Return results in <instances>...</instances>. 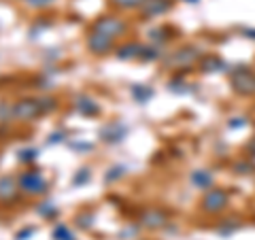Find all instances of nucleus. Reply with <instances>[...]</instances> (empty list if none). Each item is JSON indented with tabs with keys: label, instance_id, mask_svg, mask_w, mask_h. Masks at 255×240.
<instances>
[{
	"label": "nucleus",
	"instance_id": "nucleus-22",
	"mask_svg": "<svg viewBox=\"0 0 255 240\" xmlns=\"http://www.w3.org/2000/svg\"><path fill=\"white\" fill-rule=\"evenodd\" d=\"M90 177H92L90 168H79V170H77V174L73 177V185H75V187H83L85 183L90 181Z\"/></svg>",
	"mask_w": 255,
	"mask_h": 240
},
{
	"label": "nucleus",
	"instance_id": "nucleus-9",
	"mask_svg": "<svg viewBox=\"0 0 255 240\" xmlns=\"http://www.w3.org/2000/svg\"><path fill=\"white\" fill-rule=\"evenodd\" d=\"M75 109H77V113L83 115V117H96V115L100 113L98 102H96L92 96H87V94L75 96Z\"/></svg>",
	"mask_w": 255,
	"mask_h": 240
},
{
	"label": "nucleus",
	"instance_id": "nucleus-25",
	"mask_svg": "<svg viewBox=\"0 0 255 240\" xmlns=\"http://www.w3.org/2000/svg\"><path fill=\"white\" fill-rule=\"evenodd\" d=\"M145 0H111V4H115L117 9H140Z\"/></svg>",
	"mask_w": 255,
	"mask_h": 240
},
{
	"label": "nucleus",
	"instance_id": "nucleus-20",
	"mask_svg": "<svg viewBox=\"0 0 255 240\" xmlns=\"http://www.w3.org/2000/svg\"><path fill=\"white\" fill-rule=\"evenodd\" d=\"M38 107H41L43 115H49L58 109V102H55V98H49V96H41V98H38Z\"/></svg>",
	"mask_w": 255,
	"mask_h": 240
},
{
	"label": "nucleus",
	"instance_id": "nucleus-12",
	"mask_svg": "<svg viewBox=\"0 0 255 240\" xmlns=\"http://www.w3.org/2000/svg\"><path fill=\"white\" fill-rule=\"evenodd\" d=\"M130 94L138 105H145V102H149L151 98H153V90H151L149 85H142V83H134L130 87Z\"/></svg>",
	"mask_w": 255,
	"mask_h": 240
},
{
	"label": "nucleus",
	"instance_id": "nucleus-6",
	"mask_svg": "<svg viewBox=\"0 0 255 240\" xmlns=\"http://www.w3.org/2000/svg\"><path fill=\"white\" fill-rule=\"evenodd\" d=\"M226 204H228V194L223 189H211L202 198V209L206 213H219L226 209Z\"/></svg>",
	"mask_w": 255,
	"mask_h": 240
},
{
	"label": "nucleus",
	"instance_id": "nucleus-24",
	"mask_svg": "<svg viewBox=\"0 0 255 240\" xmlns=\"http://www.w3.org/2000/svg\"><path fill=\"white\" fill-rule=\"evenodd\" d=\"M159 58V51H157V47H145L142 45L140 47V55H138V60H145V62H153Z\"/></svg>",
	"mask_w": 255,
	"mask_h": 240
},
{
	"label": "nucleus",
	"instance_id": "nucleus-26",
	"mask_svg": "<svg viewBox=\"0 0 255 240\" xmlns=\"http://www.w3.org/2000/svg\"><path fill=\"white\" fill-rule=\"evenodd\" d=\"M219 66H223V64L217 60V58H209L202 62V70L204 73H211V70H219Z\"/></svg>",
	"mask_w": 255,
	"mask_h": 240
},
{
	"label": "nucleus",
	"instance_id": "nucleus-31",
	"mask_svg": "<svg viewBox=\"0 0 255 240\" xmlns=\"http://www.w3.org/2000/svg\"><path fill=\"white\" fill-rule=\"evenodd\" d=\"M187 2H196V0H187Z\"/></svg>",
	"mask_w": 255,
	"mask_h": 240
},
{
	"label": "nucleus",
	"instance_id": "nucleus-1",
	"mask_svg": "<svg viewBox=\"0 0 255 240\" xmlns=\"http://www.w3.org/2000/svg\"><path fill=\"white\" fill-rule=\"evenodd\" d=\"M17 183H19V189L28 196H43L47 191V187H49V183H47V179L43 177V172H38V170L21 172Z\"/></svg>",
	"mask_w": 255,
	"mask_h": 240
},
{
	"label": "nucleus",
	"instance_id": "nucleus-2",
	"mask_svg": "<svg viewBox=\"0 0 255 240\" xmlns=\"http://www.w3.org/2000/svg\"><path fill=\"white\" fill-rule=\"evenodd\" d=\"M92 30L102 32V34H107L111 38H117L128 30V23L122 17H117V15H102V17H98L94 21Z\"/></svg>",
	"mask_w": 255,
	"mask_h": 240
},
{
	"label": "nucleus",
	"instance_id": "nucleus-29",
	"mask_svg": "<svg viewBox=\"0 0 255 240\" xmlns=\"http://www.w3.org/2000/svg\"><path fill=\"white\" fill-rule=\"evenodd\" d=\"M64 138H66V136H64V132L60 130V132H53L49 138H47V142H49V145H55V142H62Z\"/></svg>",
	"mask_w": 255,
	"mask_h": 240
},
{
	"label": "nucleus",
	"instance_id": "nucleus-16",
	"mask_svg": "<svg viewBox=\"0 0 255 240\" xmlns=\"http://www.w3.org/2000/svg\"><path fill=\"white\" fill-rule=\"evenodd\" d=\"M126 172H128V168L122 166V164H117V166H113V168H109L107 174H105V183H107V185H109V183H115V181H119L122 177H126Z\"/></svg>",
	"mask_w": 255,
	"mask_h": 240
},
{
	"label": "nucleus",
	"instance_id": "nucleus-30",
	"mask_svg": "<svg viewBox=\"0 0 255 240\" xmlns=\"http://www.w3.org/2000/svg\"><path fill=\"white\" fill-rule=\"evenodd\" d=\"M70 147L77 149V151H90V149H94L92 142H70Z\"/></svg>",
	"mask_w": 255,
	"mask_h": 240
},
{
	"label": "nucleus",
	"instance_id": "nucleus-21",
	"mask_svg": "<svg viewBox=\"0 0 255 240\" xmlns=\"http://www.w3.org/2000/svg\"><path fill=\"white\" fill-rule=\"evenodd\" d=\"M75 221H77V226L81 228V230H90L92 226H94V213H79L77 217H75Z\"/></svg>",
	"mask_w": 255,
	"mask_h": 240
},
{
	"label": "nucleus",
	"instance_id": "nucleus-7",
	"mask_svg": "<svg viewBox=\"0 0 255 240\" xmlns=\"http://www.w3.org/2000/svg\"><path fill=\"white\" fill-rule=\"evenodd\" d=\"M172 9V0H145L140 6V13L145 19H153Z\"/></svg>",
	"mask_w": 255,
	"mask_h": 240
},
{
	"label": "nucleus",
	"instance_id": "nucleus-11",
	"mask_svg": "<svg viewBox=\"0 0 255 240\" xmlns=\"http://www.w3.org/2000/svg\"><path fill=\"white\" fill-rule=\"evenodd\" d=\"M213 181H215L213 174L209 170H204V168L191 172V183H194V187H198V189H209V187H213Z\"/></svg>",
	"mask_w": 255,
	"mask_h": 240
},
{
	"label": "nucleus",
	"instance_id": "nucleus-23",
	"mask_svg": "<svg viewBox=\"0 0 255 240\" xmlns=\"http://www.w3.org/2000/svg\"><path fill=\"white\" fill-rule=\"evenodd\" d=\"M17 159H19V162H26V164L34 162V159H38V149H34V147H28V149H19V153H17Z\"/></svg>",
	"mask_w": 255,
	"mask_h": 240
},
{
	"label": "nucleus",
	"instance_id": "nucleus-10",
	"mask_svg": "<svg viewBox=\"0 0 255 240\" xmlns=\"http://www.w3.org/2000/svg\"><path fill=\"white\" fill-rule=\"evenodd\" d=\"M232 83H234V90L241 92V94L255 92V77L249 73V70H236L234 77H232Z\"/></svg>",
	"mask_w": 255,
	"mask_h": 240
},
{
	"label": "nucleus",
	"instance_id": "nucleus-4",
	"mask_svg": "<svg viewBox=\"0 0 255 240\" xmlns=\"http://www.w3.org/2000/svg\"><path fill=\"white\" fill-rule=\"evenodd\" d=\"M15 109V119L17 121H34L36 117H41V107H38V98H21L13 105Z\"/></svg>",
	"mask_w": 255,
	"mask_h": 240
},
{
	"label": "nucleus",
	"instance_id": "nucleus-3",
	"mask_svg": "<svg viewBox=\"0 0 255 240\" xmlns=\"http://www.w3.org/2000/svg\"><path fill=\"white\" fill-rule=\"evenodd\" d=\"M128 134H130V127H128L124 121H111V123H105L98 130L100 140L109 142V145H117V142L126 140Z\"/></svg>",
	"mask_w": 255,
	"mask_h": 240
},
{
	"label": "nucleus",
	"instance_id": "nucleus-18",
	"mask_svg": "<svg viewBox=\"0 0 255 240\" xmlns=\"http://www.w3.org/2000/svg\"><path fill=\"white\" fill-rule=\"evenodd\" d=\"M36 213L41 215L43 219H53V217H58V206H55L53 202H41Z\"/></svg>",
	"mask_w": 255,
	"mask_h": 240
},
{
	"label": "nucleus",
	"instance_id": "nucleus-27",
	"mask_svg": "<svg viewBox=\"0 0 255 240\" xmlns=\"http://www.w3.org/2000/svg\"><path fill=\"white\" fill-rule=\"evenodd\" d=\"M28 6H32V9H45V6H49L53 4L55 0H23Z\"/></svg>",
	"mask_w": 255,
	"mask_h": 240
},
{
	"label": "nucleus",
	"instance_id": "nucleus-14",
	"mask_svg": "<svg viewBox=\"0 0 255 240\" xmlns=\"http://www.w3.org/2000/svg\"><path fill=\"white\" fill-rule=\"evenodd\" d=\"M166 223V215L162 211H147L142 215V226L147 228H159Z\"/></svg>",
	"mask_w": 255,
	"mask_h": 240
},
{
	"label": "nucleus",
	"instance_id": "nucleus-28",
	"mask_svg": "<svg viewBox=\"0 0 255 240\" xmlns=\"http://www.w3.org/2000/svg\"><path fill=\"white\" fill-rule=\"evenodd\" d=\"M34 232H36V228H26L15 234V240H30V236H34Z\"/></svg>",
	"mask_w": 255,
	"mask_h": 240
},
{
	"label": "nucleus",
	"instance_id": "nucleus-15",
	"mask_svg": "<svg viewBox=\"0 0 255 240\" xmlns=\"http://www.w3.org/2000/svg\"><path fill=\"white\" fill-rule=\"evenodd\" d=\"M51 238L53 240H77L75 234L70 232V228L66 226V223H55L53 232H51Z\"/></svg>",
	"mask_w": 255,
	"mask_h": 240
},
{
	"label": "nucleus",
	"instance_id": "nucleus-17",
	"mask_svg": "<svg viewBox=\"0 0 255 240\" xmlns=\"http://www.w3.org/2000/svg\"><path fill=\"white\" fill-rule=\"evenodd\" d=\"M196 58H198V49H181L179 53H174L172 62L179 64V66H183V64H189L191 60H196Z\"/></svg>",
	"mask_w": 255,
	"mask_h": 240
},
{
	"label": "nucleus",
	"instance_id": "nucleus-13",
	"mask_svg": "<svg viewBox=\"0 0 255 240\" xmlns=\"http://www.w3.org/2000/svg\"><path fill=\"white\" fill-rule=\"evenodd\" d=\"M140 47L142 45H138V43H128V45H122L119 49L115 51V55L119 60H136L138 55H140Z\"/></svg>",
	"mask_w": 255,
	"mask_h": 240
},
{
	"label": "nucleus",
	"instance_id": "nucleus-8",
	"mask_svg": "<svg viewBox=\"0 0 255 240\" xmlns=\"http://www.w3.org/2000/svg\"><path fill=\"white\" fill-rule=\"evenodd\" d=\"M19 196V183L15 181L9 174L0 177V202L9 204V202H15Z\"/></svg>",
	"mask_w": 255,
	"mask_h": 240
},
{
	"label": "nucleus",
	"instance_id": "nucleus-19",
	"mask_svg": "<svg viewBox=\"0 0 255 240\" xmlns=\"http://www.w3.org/2000/svg\"><path fill=\"white\" fill-rule=\"evenodd\" d=\"M15 119V109L13 105H9L6 100L0 102V123H9Z\"/></svg>",
	"mask_w": 255,
	"mask_h": 240
},
{
	"label": "nucleus",
	"instance_id": "nucleus-5",
	"mask_svg": "<svg viewBox=\"0 0 255 240\" xmlns=\"http://www.w3.org/2000/svg\"><path fill=\"white\" fill-rule=\"evenodd\" d=\"M113 43H115V38H111L107 34H102V32H96L92 30L90 34H87V49H90L94 55H107L111 49H113Z\"/></svg>",
	"mask_w": 255,
	"mask_h": 240
}]
</instances>
